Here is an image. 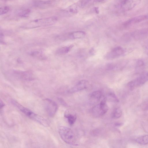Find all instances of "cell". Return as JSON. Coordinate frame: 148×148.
<instances>
[{"label":"cell","instance_id":"obj_1","mask_svg":"<svg viewBox=\"0 0 148 148\" xmlns=\"http://www.w3.org/2000/svg\"><path fill=\"white\" fill-rule=\"evenodd\" d=\"M11 102L14 106L30 119L44 126L47 127L49 125L48 121L42 116L34 113L31 110L24 107L14 100H12Z\"/></svg>","mask_w":148,"mask_h":148},{"label":"cell","instance_id":"obj_2","mask_svg":"<svg viewBox=\"0 0 148 148\" xmlns=\"http://www.w3.org/2000/svg\"><path fill=\"white\" fill-rule=\"evenodd\" d=\"M57 20V18L55 16L38 18L26 23L23 27L30 29L48 26L54 24Z\"/></svg>","mask_w":148,"mask_h":148},{"label":"cell","instance_id":"obj_3","mask_svg":"<svg viewBox=\"0 0 148 148\" xmlns=\"http://www.w3.org/2000/svg\"><path fill=\"white\" fill-rule=\"evenodd\" d=\"M58 131L60 137L66 143L72 145H77L75 134L71 129L60 126L58 127Z\"/></svg>","mask_w":148,"mask_h":148},{"label":"cell","instance_id":"obj_4","mask_svg":"<svg viewBox=\"0 0 148 148\" xmlns=\"http://www.w3.org/2000/svg\"><path fill=\"white\" fill-rule=\"evenodd\" d=\"M108 107L106 101L104 98L100 102L94 106L92 109L91 112L94 116L98 117L102 116L106 113Z\"/></svg>","mask_w":148,"mask_h":148},{"label":"cell","instance_id":"obj_5","mask_svg":"<svg viewBox=\"0 0 148 148\" xmlns=\"http://www.w3.org/2000/svg\"><path fill=\"white\" fill-rule=\"evenodd\" d=\"M148 81V72L142 73L139 76L130 81L127 84L130 89L132 90L140 86Z\"/></svg>","mask_w":148,"mask_h":148},{"label":"cell","instance_id":"obj_6","mask_svg":"<svg viewBox=\"0 0 148 148\" xmlns=\"http://www.w3.org/2000/svg\"><path fill=\"white\" fill-rule=\"evenodd\" d=\"M43 104L45 110L49 116L51 117L55 115L58 109V106L54 101L47 98L43 100Z\"/></svg>","mask_w":148,"mask_h":148},{"label":"cell","instance_id":"obj_7","mask_svg":"<svg viewBox=\"0 0 148 148\" xmlns=\"http://www.w3.org/2000/svg\"><path fill=\"white\" fill-rule=\"evenodd\" d=\"M127 40H140L148 37V29L135 31L126 36Z\"/></svg>","mask_w":148,"mask_h":148},{"label":"cell","instance_id":"obj_8","mask_svg":"<svg viewBox=\"0 0 148 148\" xmlns=\"http://www.w3.org/2000/svg\"><path fill=\"white\" fill-rule=\"evenodd\" d=\"M125 52V50L123 47H117L108 53L105 57L108 60L112 59L122 56Z\"/></svg>","mask_w":148,"mask_h":148},{"label":"cell","instance_id":"obj_9","mask_svg":"<svg viewBox=\"0 0 148 148\" xmlns=\"http://www.w3.org/2000/svg\"><path fill=\"white\" fill-rule=\"evenodd\" d=\"M141 0H123L119 4L120 8L124 10L132 9L140 2Z\"/></svg>","mask_w":148,"mask_h":148},{"label":"cell","instance_id":"obj_10","mask_svg":"<svg viewBox=\"0 0 148 148\" xmlns=\"http://www.w3.org/2000/svg\"><path fill=\"white\" fill-rule=\"evenodd\" d=\"M81 1L71 5L62 11V14L65 16H71L77 13L82 7Z\"/></svg>","mask_w":148,"mask_h":148},{"label":"cell","instance_id":"obj_11","mask_svg":"<svg viewBox=\"0 0 148 148\" xmlns=\"http://www.w3.org/2000/svg\"><path fill=\"white\" fill-rule=\"evenodd\" d=\"M89 82L86 80L79 81L69 90L70 92H77L87 88L89 86Z\"/></svg>","mask_w":148,"mask_h":148},{"label":"cell","instance_id":"obj_12","mask_svg":"<svg viewBox=\"0 0 148 148\" xmlns=\"http://www.w3.org/2000/svg\"><path fill=\"white\" fill-rule=\"evenodd\" d=\"M86 35V33L82 31L74 32L66 34L62 36L61 38L63 40L74 39L83 38Z\"/></svg>","mask_w":148,"mask_h":148},{"label":"cell","instance_id":"obj_13","mask_svg":"<svg viewBox=\"0 0 148 148\" xmlns=\"http://www.w3.org/2000/svg\"><path fill=\"white\" fill-rule=\"evenodd\" d=\"M53 3V1L52 0H34L33 4L35 7L45 9L52 6Z\"/></svg>","mask_w":148,"mask_h":148},{"label":"cell","instance_id":"obj_14","mask_svg":"<svg viewBox=\"0 0 148 148\" xmlns=\"http://www.w3.org/2000/svg\"><path fill=\"white\" fill-rule=\"evenodd\" d=\"M64 116L67 119L68 123L71 125L74 124L77 118V115L75 111L71 108L68 109L65 111Z\"/></svg>","mask_w":148,"mask_h":148},{"label":"cell","instance_id":"obj_15","mask_svg":"<svg viewBox=\"0 0 148 148\" xmlns=\"http://www.w3.org/2000/svg\"><path fill=\"white\" fill-rule=\"evenodd\" d=\"M146 15H143L136 16L130 18L126 21L124 24L125 26H127L132 24L138 23L143 21L147 18Z\"/></svg>","mask_w":148,"mask_h":148},{"label":"cell","instance_id":"obj_16","mask_svg":"<svg viewBox=\"0 0 148 148\" xmlns=\"http://www.w3.org/2000/svg\"><path fill=\"white\" fill-rule=\"evenodd\" d=\"M102 96V92L101 91L98 90L92 92L89 96V100L91 103H97Z\"/></svg>","mask_w":148,"mask_h":148},{"label":"cell","instance_id":"obj_17","mask_svg":"<svg viewBox=\"0 0 148 148\" xmlns=\"http://www.w3.org/2000/svg\"><path fill=\"white\" fill-rule=\"evenodd\" d=\"M14 73L17 76L24 79H31L33 78L32 73L29 71H15Z\"/></svg>","mask_w":148,"mask_h":148},{"label":"cell","instance_id":"obj_18","mask_svg":"<svg viewBox=\"0 0 148 148\" xmlns=\"http://www.w3.org/2000/svg\"><path fill=\"white\" fill-rule=\"evenodd\" d=\"M73 45L65 46L59 48L56 51V54L58 55H62L68 53L73 47Z\"/></svg>","mask_w":148,"mask_h":148},{"label":"cell","instance_id":"obj_19","mask_svg":"<svg viewBox=\"0 0 148 148\" xmlns=\"http://www.w3.org/2000/svg\"><path fill=\"white\" fill-rule=\"evenodd\" d=\"M136 142L142 145L148 144V134L138 137L136 139Z\"/></svg>","mask_w":148,"mask_h":148},{"label":"cell","instance_id":"obj_20","mask_svg":"<svg viewBox=\"0 0 148 148\" xmlns=\"http://www.w3.org/2000/svg\"><path fill=\"white\" fill-rule=\"evenodd\" d=\"M105 98L106 101L107 100L110 101L115 102H118L119 101V100L117 96L113 92L108 94Z\"/></svg>","mask_w":148,"mask_h":148},{"label":"cell","instance_id":"obj_21","mask_svg":"<svg viewBox=\"0 0 148 148\" xmlns=\"http://www.w3.org/2000/svg\"><path fill=\"white\" fill-rule=\"evenodd\" d=\"M122 111L120 108H117L114 109L112 113V117L113 118L116 119L121 117Z\"/></svg>","mask_w":148,"mask_h":148},{"label":"cell","instance_id":"obj_22","mask_svg":"<svg viewBox=\"0 0 148 148\" xmlns=\"http://www.w3.org/2000/svg\"><path fill=\"white\" fill-rule=\"evenodd\" d=\"M30 10L28 9L21 10L18 12L17 14L19 16L25 17L28 16L30 14Z\"/></svg>","mask_w":148,"mask_h":148},{"label":"cell","instance_id":"obj_23","mask_svg":"<svg viewBox=\"0 0 148 148\" xmlns=\"http://www.w3.org/2000/svg\"><path fill=\"white\" fill-rule=\"evenodd\" d=\"M141 107L144 111L148 110V97L145 99L141 104Z\"/></svg>","mask_w":148,"mask_h":148},{"label":"cell","instance_id":"obj_24","mask_svg":"<svg viewBox=\"0 0 148 148\" xmlns=\"http://www.w3.org/2000/svg\"><path fill=\"white\" fill-rule=\"evenodd\" d=\"M9 10V8L8 6H3L1 7L0 9V14L3 15L7 13Z\"/></svg>","mask_w":148,"mask_h":148},{"label":"cell","instance_id":"obj_25","mask_svg":"<svg viewBox=\"0 0 148 148\" xmlns=\"http://www.w3.org/2000/svg\"><path fill=\"white\" fill-rule=\"evenodd\" d=\"M143 47L145 52L148 55V39L144 42Z\"/></svg>","mask_w":148,"mask_h":148},{"label":"cell","instance_id":"obj_26","mask_svg":"<svg viewBox=\"0 0 148 148\" xmlns=\"http://www.w3.org/2000/svg\"><path fill=\"white\" fill-rule=\"evenodd\" d=\"M105 0H82V3L83 6H84L91 1L101 2Z\"/></svg>","mask_w":148,"mask_h":148},{"label":"cell","instance_id":"obj_27","mask_svg":"<svg viewBox=\"0 0 148 148\" xmlns=\"http://www.w3.org/2000/svg\"><path fill=\"white\" fill-rule=\"evenodd\" d=\"M4 106V104L3 101L1 100L0 101V109H1Z\"/></svg>","mask_w":148,"mask_h":148},{"label":"cell","instance_id":"obj_28","mask_svg":"<svg viewBox=\"0 0 148 148\" xmlns=\"http://www.w3.org/2000/svg\"><path fill=\"white\" fill-rule=\"evenodd\" d=\"M122 125V123H117L115 124V125L116 126H120Z\"/></svg>","mask_w":148,"mask_h":148},{"label":"cell","instance_id":"obj_29","mask_svg":"<svg viewBox=\"0 0 148 148\" xmlns=\"http://www.w3.org/2000/svg\"><path fill=\"white\" fill-rule=\"evenodd\" d=\"M1 0L2 1H12L13 0Z\"/></svg>","mask_w":148,"mask_h":148}]
</instances>
